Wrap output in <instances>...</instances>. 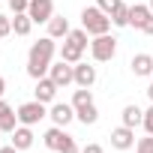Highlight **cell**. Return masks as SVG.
Returning a JSON list of instances; mask_svg holds the SVG:
<instances>
[{"label": "cell", "mask_w": 153, "mask_h": 153, "mask_svg": "<svg viewBox=\"0 0 153 153\" xmlns=\"http://www.w3.org/2000/svg\"><path fill=\"white\" fill-rule=\"evenodd\" d=\"M96 84V66L78 60L75 63V87H93Z\"/></svg>", "instance_id": "obj_11"}, {"label": "cell", "mask_w": 153, "mask_h": 153, "mask_svg": "<svg viewBox=\"0 0 153 153\" xmlns=\"http://www.w3.org/2000/svg\"><path fill=\"white\" fill-rule=\"evenodd\" d=\"M42 117H48L45 102L30 99V102H21V105H18V123H21V126H36Z\"/></svg>", "instance_id": "obj_5"}, {"label": "cell", "mask_w": 153, "mask_h": 153, "mask_svg": "<svg viewBox=\"0 0 153 153\" xmlns=\"http://www.w3.org/2000/svg\"><path fill=\"white\" fill-rule=\"evenodd\" d=\"M111 147L114 150H129V147H135V129L132 126H117V129H111Z\"/></svg>", "instance_id": "obj_9"}, {"label": "cell", "mask_w": 153, "mask_h": 153, "mask_svg": "<svg viewBox=\"0 0 153 153\" xmlns=\"http://www.w3.org/2000/svg\"><path fill=\"white\" fill-rule=\"evenodd\" d=\"M57 153H81V147L75 144V138H72V135H66V141L60 144V150H57Z\"/></svg>", "instance_id": "obj_25"}, {"label": "cell", "mask_w": 153, "mask_h": 153, "mask_svg": "<svg viewBox=\"0 0 153 153\" xmlns=\"http://www.w3.org/2000/svg\"><path fill=\"white\" fill-rule=\"evenodd\" d=\"M15 126H18V111L6 102V99H0V129L3 132H15Z\"/></svg>", "instance_id": "obj_12"}, {"label": "cell", "mask_w": 153, "mask_h": 153, "mask_svg": "<svg viewBox=\"0 0 153 153\" xmlns=\"http://www.w3.org/2000/svg\"><path fill=\"white\" fill-rule=\"evenodd\" d=\"M54 51H57V42L51 36H42L39 42L30 45V51H27V75L33 81H39V78L48 75V69L54 63Z\"/></svg>", "instance_id": "obj_1"}, {"label": "cell", "mask_w": 153, "mask_h": 153, "mask_svg": "<svg viewBox=\"0 0 153 153\" xmlns=\"http://www.w3.org/2000/svg\"><path fill=\"white\" fill-rule=\"evenodd\" d=\"M27 9H30V0H9V12L12 15H21Z\"/></svg>", "instance_id": "obj_24"}, {"label": "cell", "mask_w": 153, "mask_h": 153, "mask_svg": "<svg viewBox=\"0 0 153 153\" xmlns=\"http://www.w3.org/2000/svg\"><path fill=\"white\" fill-rule=\"evenodd\" d=\"M57 84L48 78V75H45V78H39L36 81V87H33V96L39 99V102H45V105H51V102H57Z\"/></svg>", "instance_id": "obj_10"}, {"label": "cell", "mask_w": 153, "mask_h": 153, "mask_svg": "<svg viewBox=\"0 0 153 153\" xmlns=\"http://www.w3.org/2000/svg\"><path fill=\"white\" fill-rule=\"evenodd\" d=\"M87 36H90V33H87L84 27L69 30V36L63 39V48H60V60H66V63H78V60L84 57L87 45H90V39H87Z\"/></svg>", "instance_id": "obj_2"}, {"label": "cell", "mask_w": 153, "mask_h": 153, "mask_svg": "<svg viewBox=\"0 0 153 153\" xmlns=\"http://www.w3.org/2000/svg\"><path fill=\"white\" fill-rule=\"evenodd\" d=\"M90 102H93V90H90V87H78V90L72 93V105H75V108L90 105Z\"/></svg>", "instance_id": "obj_22"}, {"label": "cell", "mask_w": 153, "mask_h": 153, "mask_svg": "<svg viewBox=\"0 0 153 153\" xmlns=\"http://www.w3.org/2000/svg\"><path fill=\"white\" fill-rule=\"evenodd\" d=\"M69 21L63 18V15H51V21H48V36L51 39H66L69 36Z\"/></svg>", "instance_id": "obj_17"}, {"label": "cell", "mask_w": 153, "mask_h": 153, "mask_svg": "<svg viewBox=\"0 0 153 153\" xmlns=\"http://www.w3.org/2000/svg\"><path fill=\"white\" fill-rule=\"evenodd\" d=\"M0 132H3V129H0Z\"/></svg>", "instance_id": "obj_35"}, {"label": "cell", "mask_w": 153, "mask_h": 153, "mask_svg": "<svg viewBox=\"0 0 153 153\" xmlns=\"http://www.w3.org/2000/svg\"><path fill=\"white\" fill-rule=\"evenodd\" d=\"M0 153H21L15 144H6V147H0Z\"/></svg>", "instance_id": "obj_31"}, {"label": "cell", "mask_w": 153, "mask_h": 153, "mask_svg": "<svg viewBox=\"0 0 153 153\" xmlns=\"http://www.w3.org/2000/svg\"><path fill=\"white\" fill-rule=\"evenodd\" d=\"M48 117L54 120V126H63V129H66V126L75 120V105H72V102H51Z\"/></svg>", "instance_id": "obj_7"}, {"label": "cell", "mask_w": 153, "mask_h": 153, "mask_svg": "<svg viewBox=\"0 0 153 153\" xmlns=\"http://www.w3.org/2000/svg\"><path fill=\"white\" fill-rule=\"evenodd\" d=\"M75 120L78 123H84V126H93L96 120H99V108L90 102V105H81V108H75Z\"/></svg>", "instance_id": "obj_18"}, {"label": "cell", "mask_w": 153, "mask_h": 153, "mask_svg": "<svg viewBox=\"0 0 153 153\" xmlns=\"http://www.w3.org/2000/svg\"><path fill=\"white\" fill-rule=\"evenodd\" d=\"M135 153H153V135L138 138V141H135Z\"/></svg>", "instance_id": "obj_23"}, {"label": "cell", "mask_w": 153, "mask_h": 153, "mask_svg": "<svg viewBox=\"0 0 153 153\" xmlns=\"http://www.w3.org/2000/svg\"><path fill=\"white\" fill-rule=\"evenodd\" d=\"M90 54H93L96 63H108V60H114V54H117V39L108 36V33L93 36V39H90Z\"/></svg>", "instance_id": "obj_4"}, {"label": "cell", "mask_w": 153, "mask_h": 153, "mask_svg": "<svg viewBox=\"0 0 153 153\" xmlns=\"http://www.w3.org/2000/svg\"><path fill=\"white\" fill-rule=\"evenodd\" d=\"M66 129L63 126H51V129H45V135H42V144L48 147V150H60V144L66 141Z\"/></svg>", "instance_id": "obj_15"}, {"label": "cell", "mask_w": 153, "mask_h": 153, "mask_svg": "<svg viewBox=\"0 0 153 153\" xmlns=\"http://www.w3.org/2000/svg\"><path fill=\"white\" fill-rule=\"evenodd\" d=\"M30 30H33V18H30L27 12H21V15L12 18V33H15V36H27Z\"/></svg>", "instance_id": "obj_20"}, {"label": "cell", "mask_w": 153, "mask_h": 153, "mask_svg": "<svg viewBox=\"0 0 153 153\" xmlns=\"http://www.w3.org/2000/svg\"><path fill=\"white\" fill-rule=\"evenodd\" d=\"M153 12H150V6L147 3H132L129 6V27H135V30H141L144 24H147V18H150Z\"/></svg>", "instance_id": "obj_13"}, {"label": "cell", "mask_w": 153, "mask_h": 153, "mask_svg": "<svg viewBox=\"0 0 153 153\" xmlns=\"http://www.w3.org/2000/svg\"><path fill=\"white\" fill-rule=\"evenodd\" d=\"M27 15L33 18V24H48L54 15V0H30Z\"/></svg>", "instance_id": "obj_8"}, {"label": "cell", "mask_w": 153, "mask_h": 153, "mask_svg": "<svg viewBox=\"0 0 153 153\" xmlns=\"http://www.w3.org/2000/svg\"><path fill=\"white\" fill-rule=\"evenodd\" d=\"M33 141H36V135H33V126H15V132H12V144L18 147V150H30L33 147Z\"/></svg>", "instance_id": "obj_14"}, {"label": "cell", "mask_w": 153, "mask_h": 153, "mask_svg": "<svg viewBox=\"0 0 153 153\" xmlns=\"http://www.w3.org/2000/svg\"><path fill=\"white\" fill-rule=\"evenodd\" d=\"M120 120H123V126H141V120H144V111L138 108V105H126L123 111H120Z\"/></svg>", "instance_id": "obj_19"}, {"label": "cell", "mask_w": 153, "mask_h": 153, "mask_svg": "<svg viewBox=\"0 0 153 153\" xmlns=\"http://www.w3.org/2000/svg\"><path fill=\"white\" fill-rule=\"evenodd\" d=\"M3 93H6V78L0 75V99H3Z\"/></svg>", "instance_id": "obj_32"}, {"label": "cell", "mask_w": 153, "mask_h": 153, "mask_svg": "<svg viewBox=\"0 0 153 153\" xmlns=\"http://www.w3.org/2000/svg\"><path fill=\"white\" fill-rule=\"evenodd\" d=\"M141 126H144V132H147V135H153V102H150V108L144 111V120H141Z\"/></svg>", "instance_id": "obj_26"}, {"label": "cell", "mask_w": 153, "mask_h": 153, "mask_svg": "<svg viewBox=\"0 0 153 153\" xmlns=\"http://www.w3.org/2000/svg\"><path fill=\"white\" fill-rule=\"evenodd\" d=\"M48 78H51L57 87H69V84H75V63H66V60H57V63H51V69H48Z\"/></svg>", "instance_id": "obj_6"}, {"label": "cell", "mask_w": 153, "mask_h": 153, "mask_svg": "<svg viewBox=\"0 0 153 153\" xmlns=\"http://www.w3.org/2000/svg\"><path fill=\"white\" fill-rule=\"evenodd\" d=\"M111 24L114 27H129V6L123 3V0L117 3V9L111 12Z\"/></svg>", "instance_id": "obj_21"}, {"label": "cell", "mask_w": 153, "mask_h": 153, "mask_svg": "<svg viewBox=\"0 0 153 153\" xmlns=\"http://www.w3.org/2000/svg\"><path fill=\"white\" fill-rule=\"evenodd\" d=\"M9 33H12V18L0 12V39H3V36H9Z\"/></svg>", "instance_id": "obj_27"}, {"label": "cell", "mask_w": 153, "mask_h": 153, "mask_svg": "<svg viewBox=\"0 0 153 153\" xmlns=\"http://www.w3.org/2000/svg\"><path fill=\"white\" fill-rule=\"evenodd\" d=\"M144 93H147V99H150V102H153V81H150V84H147V90H144Z\"/></svg>", "instance_id": "obj_33"}, {"label": "cell", "mask_w": 153, "mask_h": 153, "mask_svg": "<svg viewBox=\"0 0 153 153\" xmlns=\"http://www.w3.org/2000/svg\"><path fill=\"white\" fill-rule=\"evenodd\" d=\"M147 6H150V12H153V0H150V3H147Z\"/></svg>", "instance_id": "obj_34"}, {"label": "cell", "mask_w": 153, "mask_h": 153, "mask_svg": "<svg viewBox=\"0 0 153 153\" xmlns=\"http://www.w3.org/2000/svg\"><path fill=\"white\" fill-rule=\"evenodd\" d=\"M81 153H105V150H102V144H96V141H93V144H84V147H81Z\"/></svg>", "instance_id": "obj_29"}, {"label": "cell", "mask_w": 153, "mask_h": 153, "mask_svg": "<svg viewBox=\"0 0 153 153\" xmlns=\"http://www.w3.org/2000/svg\"><path fill=\"white\" fill-rule=\"evenodd\" d=\"M81 27L90 33V36H102L111 30V15L102 12L99 6H84L81 9Z\"/></svg>", "instance_id": "obj_3"}, {"label": "cell", "mask_w": 153, "mask_h": 153, "mask_svg": "<svg viewBox=\"0 0 153 153\" xmlns=\"http://www.w3.org/2000/svg\"><path fill=\"white\" fill-rule=\"evenodd\" d=\"M129 66H132V72L138 75V78H147V75H153V57H150V54H135Z\"/></svg>", "instance_id": "obj_16"}, {"label": "cell", "mask_w": 153, "mask_h": 153, "mask_svg": "<svg viewBox=\"0 0 153 153\" xmlns=\"http://www.w3.org/2000/svg\"><path fill=\"white\" fill-rule=\"evenodd\" d=\"M117 3H120V0H99V3H96V6H99L102 12H108V15H111V12L117 9Z\"/></svg>", "instance_id": "obj_28"}, {"label": "cell", "mask_w": 153, "mask_h": 153, "mask_svg": "<svg viewBox=\"0 0 153 153\" xmlns=\"http://www.w3.org/2000/svg\"><path fill=\"white\" fill-rule=\"evenodd\" d=\"M141 33H147V36H153V15H150V18H147V24H144V27H141Z\"/></svg>", "instance_id": "obj_30"}]
</instances>
